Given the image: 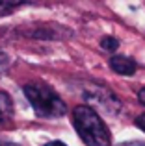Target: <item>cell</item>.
Listing matches in <instances>:
<instances>
[{
  "label": "cell",
  "instance_id": "5b68a950",
  "mask_svg": "<svg viewBox=\"0 0 145 146\" xmlns=\"http://www.w3.org/2000/svg\"><path fill=\"white\" fill-rule=\"evenodd\" d=\"M13 118V102L9 94L0 91V124H6Z\"/></svg>",
  "mask_w": 145,
  "mask_h": 146
},
{
  "label": "cell",
  "instance_id": "52a82bcc",
  "mask_svg": "<svg viewBox=\"0 0 145 146\" xmlns=\"http://www.w3.org/2000/svg\"><path fill=\"white\" fill-rule=\"evenodd\" d=\"M21 4H11V2H0V13H9L11 9L19 7Z\"/></svg>",
  "mask_w": 145,
  "mask_h": 146
},
{
  "label": "cell",
  "instance_id": "ba28073f",
  "mask_svg": "<svg viewBox=\"0 0 145 146\" xmlns=\"http://www.w3.org/2000/svg\"><path fill=\"white\" fill-rule=\"evenodd\" d=\"M136 126H138L140 129H143V131H145V113H142L138 118H136Z\"/></svg>",
  "mask_w": 145,
  "mask_h": 146
},
{
  "label": "cell",
  "instance_id": "7a4b0ae2",
  "mask_svg": "<svg viewBox=\"0 0 145 146\" xmlns=\"http://www.w3.org/2000/svg\"><path fill=\"white\" fill-rule=\"evenodd\" d=\"M22 91H24V96L28 98L30 106L34 107L37 117L58 118L67 113L65 102L58 96V93L52 87L45 85L41 82H32V83H26L22 87Z\"/></svg>",
  "mask_w": 145,
  "mask_h": 146
},
{
  "label": "cell",
  "instance_id": "3957f363",
  "mask_svg": "<svg viewBox=\"0 0 145 146\" xmlns=\"http://www.w3.org/2000/svg\"><path fill=\"white\" fill-rule=\"evenodd\" d=\"M84 100H86V106L89 107H101L106 113H117L121 109V102L115 94L110 89L101 85H89L86 91H84Z\"/></svg>",
  "mask_w": 145,
  "mask_h": 146
},
{
  "label": "cell",
  "instance_id": "8992f818",
  "mask_svg": "<svg viewBox=\"0 0 145 146\" xmlns=\"http://www.w3.org/2000/svg\"><path fill=\"white\" fill-rule=\"evenodd\" d=\"M101 46H102V50H106V52H115L117 46H119V41H117L115 37H102Z\"/></svg>",
  "mask_w": 145,
  "mask_h": 146
},
{
  "label": "cell",
  "instance_id": "7c38bea8",
  "mask_svg": "<svg viewBox=\"0 0 145 146\" xmlns=\"http://www.w3.org/2000/svg\"><path fill=\"white\" fill-rule=\"evenodd\" d=\"M138 100H140V102H142L143 106H145V87H143V89L138 93Z\"/></svg>",
  "mask_w": 145,
  "mask_h": 146
},
{
  "label": "cell",
  "instance_id": "4fadbf2b",
  "mask_svg": "<svg viewBox=\"0 0 145 146\" xmlns=\"http://www.w3.org/2000/svg\"><path fill=\"white\" fill-rule=\"evenodd\" d=\"M0 146H17V144H13V143H7V141H2V139H0Z\"/></svg>",
  "mask_w": 145,
  "mask_h": 146
},
{
  "label": "cell",
  "instance_id": "8fae6325",
  "mask_svg": "<svg viewBox=\"0 0 145 146\" xmlns=\"http://www.w3.org/2000/svg\"><path fill=\"white\" fill-rule=\"evenodd\" d=\"M45 146H67V144L62 143V141H50V143H47Z\"/></svg>",
  "mask_w": 145,
  "mask_h": 146
},
{
  "label": "cell",
  "instance_id": "6da1fadb",
  "mask_svg": "<svg viewBox=\"0 0 145 146\" xmlns=\"http://www.w3.org/2000/svg\"><path fill=\"white\" fill-rule=\"evenodd\" d=\"M72 126L87 146H110L112 143L108 126L89 106H76L72 109Z\"/></svg>",
  "mask_w": 145,
  "mask_h": 146
},
{
  "label": "cell",
  "instance_id": "9c48e42d",
  "mask_svg": "<svg viewBox=\"0 0 145 146\" xmlns=\"http://www.w3.org/2000/svg\"><path fill=\"white\" fill-rule=\"evenodd\" d=\"M119 146H145L143 141H128V143H121Z\"/></svg>",
  "mask_w": 145,
  "mask_h": 146
},
{
  "label": "cell",
  "instance_id": "30bf717a",
  "mask_svg": "<svg viewBox=\"0 0 145 146\" xmlns=\"http://www.w3.org/2000/svg\"><path fill=\"white\" fill-rule=\"evenodd\" d=\"M6 67H7V57H6V54L0 52V70H4Z\"/></svg>",
  "mask_w": 145,
  "mask_h": 146
},
{
  "label": "cell",
  "instance_id": "277c9868",
  "mask_svg": "<svg viewBox=\"0 0 145 146\" xmlns=\"http://www.w3.org/2000/svg\"><path fill=\"white\" fill-rule=\"evenodd\" d=\"M110 68L121 76H132L138 68V65H136L134 59H130L127 56H112L110 57Z\"/></svg>",
  "mask_w": 145,
  "mask_h": 146
}]
</instances>
